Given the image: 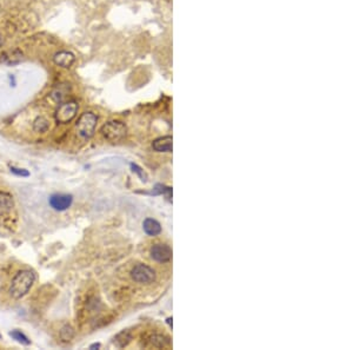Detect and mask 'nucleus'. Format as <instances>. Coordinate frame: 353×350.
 Masks as SVG:
<instances>
[{"label":"nucleus","mask_w":353,"mask_h":350,"mask_svg":"<svg viewBox=\"0 0 353 350\" xmlns=\"http://www.w3.org/2000/svg\"><path fill=\"white\" fill-rule=\"evenodd\" d=\"M10 170H11V172H12L13 175H16V176H19V177L30 176V172H28L26 169H20V168H16V166H11Z\"/></svg>","instance_id":"nucleus-18"},{"label":"nucleus","mask_w":353,"mask_h":350,"mask_svg":"<svg viewBox=\"0 0 353 350\" xmlns=\"http://www.w3.org/2000/svg\"><path fill=\"white\" fill-rule=\"evenodd\" d=\"M53 62L55 65L64 67V69H69L76 62V56L70 51H60L53 56Z\"/></svg>","instance_id":"nucleus-8"},{"label":"nucleus","mask_w":353,"mask_h":350,"mask_svg":"<svg viewBox=\"0 0 353 350\" xmlns=\"http://www.w3.org/2000/svg\"><path fill=\"white\" fill-rule=\"evenodd\" d=\"M3 42H4V39H3V35H2V33H0V47H2Z\"/></svg>","instance_id":"nucleus-21"},{"label":"nucleus","mask_w":353,"mask_h":350,"mask_svg":"<svg viewBox=\"0 0 353 350\" xmlns=\"http://www.w3.org/2000/svg\"><path fill=\"white\" fill-rule=\"evenodd\" d=\"M148 342H150V345L154 346V348H165V346H168L171 344V341H169L168 337L159 334H154L153 336H151Z\"/></svg>","instance_id":"nucleus-13"},{"label":"nucleus","mask_w":353,"mask_h":350,"mask_svg":"<svg viewBox=\"0 0 353 350\" xmlns=\"http://www.w3.org/2000/svg\"><path fill=\"white\" fill-rule=\"evenodd\" d=\"M95 348H100V343H94V344H92L90 346V349H95Z\"/></svg>","instance_id":"nucleus-20"},{"label":"nucleus","mask_w":353,"mask_h":350,"mask_svg":"<svg viewBox=\"0 0 353 350\" xmlns=\"http://www.w3.org/2000/svg\"><path fill=\"white\" fill-rule=\"evenodd\" d=\"M14 207L13 197L7 192H2L0 191V215L9 214L12 211Z\"/></svg>","instance_id":"nucleus-12"},{"label":"nucleus","mask_w":353,"mask_h":350,"mask_svg":"<svg viewBox=\"0 0 353 350\" xmlns=\"http://www.w3.org/2000/svg\"><path fill=\"white\" fill-rule=\"evenodd\" d=\"M59 336H60V338H62L63 342L72 341L73 337H74V329L71 327L70 324H65L62 329H60Z\"/></svg>","instance_id":"nucleus-16"},{"label":"nucleus","mask_w":353,"mask_h":350,"mask_svg":"<svg viewBox=\"0 0 353 350\" xmlns=\"http://www.w3.org/2000/svg\"><path fill=\"white\" fill-rule=\"evenodd\" d=\"M73 197L72 194L66 193H54L49 197L48 204L53 210L55 211H65L72 205Z\"/></svg>","instance_id":"nucleus-7"},{"label":"nucleus","mask_w":353,"mask_h":350,"mask_svg":"<svg viewBox=\"0 0 353 350\" xmlns=\"http://www.w3.org/2000/svg\"><path fill=\"white\" fill-rule=\"evenodd\" d=\"M131 277L134 282L139 283V284H150V283H153L155 279V271L148 265L139 263L134 265L132 270H131Z\"/></svg>","instance_id":"nucleus-5"},{"label":"nucleus","mask_w":353,"mask_h":350,"mask_svg":"<svg viewBox=\"0 0 353 350\" xmlns=\"http://www.w3.org/2000/svg\"><path fill=\"white\" fill-rule=\"evenodd\" d=\"M78 110H79V104L76 101L64 102L55 111L54 118L59 124H69L76 118Z\"/></svg>","instance_id":"nucleus-4"},{"label":"nucleus","mask_w":353,"mask_h":350,"mask_svg":"<svg viewBox=\"0 0 353 350\" xmlns=\"http://www.w3.org/2000/svg\"><path fill=\"white\" fill-rule=\"evenodd\" d=\"M172 318H167V323H168V325H169V327H172Z\"/></svg>","instance_id":"nucleus-22"},{"label":"nucleus","mask_w":353,"mask_h":350,"mask_svg":"<svg viewBox=\"0 0 353 350\" xmlns=\"http://www.w3.org/2000/svg\"><path fill=\"white\" fill-rule=\"evenodd\" d=\"M143 229L144 232L147 236H158L161 232V225L158 221H155L153 218H146L143 223Z\"/></svg>","instance_id":"nucleus-11"},{"label":"nucleus","mask_w":353,"mask_h":350,"mask_svg":"<svg viewBox=\"0 0 353 350\" xmlns=\"http://www.w3.org/2000/svg\"><path fill=\"white\" fill-rule=\"evenodd\" d=\"M131 339H132V335H131V332L129 330H123L122 332H119V334L115 336L113 343H114V345L118 346V348H124V346L129 344Z\"/></svg>","instance_id":"nucleus-14"},{"label":"nucleus","mask_w":353,"mask_h":350,"mask_svg":"<svg viewBox=\"0 0 353 350\" xmlns=\"http://www.w3.org/2000/svg\"><path fill=\"white\" fill-rule=\"evenodd\" d=\"M49 129V123L45 117H37L33 122V130L38 133H45Z\"/></svg>","instance_id":"nucleus-15"},{"label":"nucleus","mask_w":353,"mask_h":350,"mask_svg":"<svg viewBox=\"0 0 353 350\" xmlns=\"http://www.w3.org/2000/svg\"><path fill=\"white\" fill-rule=\"evenodd\" d=\"M10 336L13 339H16L18 343H20V344L23 345H30L31 344V339L27 337L26 335L24 334V332H21L20 330H12L10 332Z\"/></svg>","instance_id":"nucleus-17"},{"label":"nucleus","mask_w":353,"mask_h":350,"mask_svg":"<svg viewBox=\"0 0 353 350\" xmlns=\"http://www.w3.org/2000/svg\"><path fill=\"white\" fill-rule=\"evenodd\" d=\"M100 132L105 139L112 141V143H115V141L122 140L126 137L127 127L123 122L112 120V122H108L102 125Z\"/></svg>","instance_id":"nucleus-3"},{"label":"nucleus","mask_w":353,"mask_h":350,"mask_svg":"<svg viewBox=\"0 0 353 350\" xmlns=\"http://www.w3.org/2000/svg\"><path fill=\"white\" fill-rule=\"evenodd\" d=\"M151 258L158 263H166L172 260V249L167 244H154L150 250Z\"/></svg>","instance_id":"nucleus-6"},{"label":"nucleus","mask_w":353,"mask_h":350,"mask_svg":"<svg viewBox=\"0 0 353 350\" xmlns=\"http://www.w3.org/2000/svg\"><path fill=\"white\" fill-rule=\"evenodd\" d=\"M35 281V275L33 271L27 270H20L18 271L16 276H14L12 282H11L9 292L12 298L14 299H20L21 297H24L26 293L30 291V289L33 285Z\"/></svg>","instance_id":"nucleus-1"},{"label":"nucleus","mask_w":353,"mask_h":350,"mask_svg":"<svg viewBox=\"0 0 353 350\" xmlns=\"http://www.w3.org/2000/svg\"><path fill=\"white\" fill-rule=\"evenodd\" d=\"M70 85L69 84H59L53 88L51 93H49V97L56 104H62L64 101L67 98V95L70 93Z\"/></svg>","instance_id":"nucleus-9"},{"label":"nucleus","mask_w":353,"mask_h":350,"mask_svg":"<svg viewBox=\"0 0 353 350\" xmlns=\"http://www.w3.org/2000/svg\"><path fill=\"white\" fill-rule=\"evenodd\" d=\"M172 141V136L159 137L152 141V148H153L155 152H171Z\"/></svg>","instance_id":"nucleus-10"},{"label":"nucleus","mask_w":353,"mask_h":350,"mask_svg":"<svg viewBox=\"0 0 353 350\" xmlns=\"http://www.w3.org/2000/svg\"><path fill=\"white\" fill-rule=\"evenodd\" d=\"M98 123V116L93 112H84L76 124L78 137L83 140H88L93 137Z\"/></svg>","instance_id":"nucleus-2"},{"label":"nucleus","mask_w":353,"mask_h":350,"mask_svg":"<svg viewBox=\"0 0 353 350\" xmlns=\"http://www.w3.org/2000/svg\"><path fill=\"white\" fill-rule=\"evenodd\" d=\"M2 337H3V336H2V334H0V339H2Z\"/></svg>","instance_id":"nucleus-23"},{"label":"nucleus","mask_w":353,"mask_h":350,"mask_svg":"<svg viewBox=\"0 0 353 350\" xmlns=\"http://www.w3.org/2000/svg\"><path fill=\"white\" fill-rule=\"evenodd\" d=\"M131 168H132V171H133V172H136L137 175L140 177L141 180H144V182H146V180H147V175L144 172V170L141 169L140 166H138V165H136V164H131Z\"/></svg>","instance_id":"nucleus-19"}]
</instances>
